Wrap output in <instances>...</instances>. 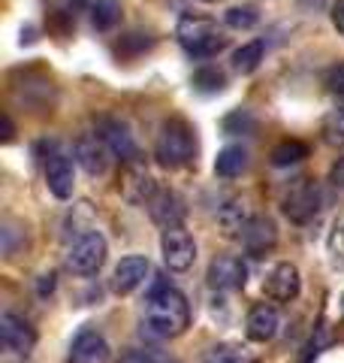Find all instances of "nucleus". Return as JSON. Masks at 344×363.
<instances>
[{
  "label": "nucleus",
  "instance_id": "obj_1",
  "mask_svg": "<svg viewBox=\"0 0 344 363\" xmlns=\"http://www.w3.org/2000/svg\"><path fill=\"white\" fill-rule=\"evenodd\" d=\"M188 324H190L188 300L172 285H166V281H157V285L148 291L145 309H142L145 333L154 339H176L188 330Z\"/></svg>",
  "mask_w": 344,
  "mask_h": 363
},
{
  "label": "nucleus",
  "instance_id": "obj_2",
  "mask_svg": "<svg viewBox=\"0 0 344 363\" xmlns=\"http://www.w3.org/2000/svg\"><path fill=\"white\" fill-rule=\"evenodd\" d=\"M197 157V136L185 118H169L157 133L154 161L164 169H181Z\"/></svg>",
  "mask_w": 344,
  "mask_h": 363
},
{
  "label": "nucleus",
  "instance_id": "obj_3",
  "mask_svg": "<svg viewBox=\"0 0 344 363\" xmlns=\"http://www.w3.org/2000/svg\"><path fill=\"white\" fill-rule=\"evenodd\" d=\"M176 37L181 43V49L193 55V58H214L217 52L227 49L224 30L212 18H202V16H181Z\"/></svg>",
  "mask_w": 344,
  "mask_h": 363
},
{
  "label": "nucleus",
  "instance_id": "obj_4",
  "mask_svg": "<svg viewBox=\"0 0 344 363\" xmlns=\"http://www.w3.org/2000/svg\"><path fill=\"white\" fill-rule=\"evenodd\" d=\"M320 203H323V197H320L317 182H311V179H296L293 185L284 191L281 206H284V215L293 224H308L320 212Z\"/></svg>",
  "mask_w": 344,
  "mask_h": 363
},
{
  "label": "nucleus",
  "instance_id": "obj_5",
  "mask_svg": "<svg viewBox=\"0 0 344 363\" xmlns=\"http://www.w3.org/2000/svg\"><path fill=\"white\" fill-rule=\"evenodd\" d=\"M118 191H121V197L130 203V206H148L151 203V197L157 194V185H154V179L151 173H148V167H145V157H130V161H124L121 167V179H118Z\"/></svg>",
  "mask_w": 344,
  "mask_h": 363
},
{
  "label": "nucleus",
  "instance_id": "obj_6",
  "mask_svg": "<svg viewBox=\"0 0 344 363\" xmlns=\"http://www.w3.org/2000/svg\"><path fill=\"white\" fill-rule=\"evenodd\" d=\"M103 264H106V240H103V233H97V230L82 233L70 245V252H67V267H70L76 276H94Z\"/></svg>",
  "mask_w": 344,
  "mask_h": 363
},
{
  "label": "nucleus",
  "instance_id": "obj_7",
  "mask_svg": "<svg viewBox=\"0 0 344 363\" xmlns=\"http://www.w3.org/2000/svg\"><path fill=\"white\" fill-rule=\"evenodd\" d=\"M160 252H164V264L172 272H185L197 260V242H193V236L185 227H169L160 236Z\"/></svg>",
  "mask_w": 344,
  "mask_h": 363
},
{
  "label": "nucleus",
  "instance_id": "obj_8",
  "mask_svg": "<svg viewBox=\"0 0 344 363\" xmlns=\"http://www.w3.org/2000/svg\"><path fill=\"white\" fill-rule=\"evenodd\" d=\"M0 339H4V351H6V354L28 357L33 351V342H37V333H33V327L25 321V318L6 312L4 318H0Z\"/></svg>",
  "mask_w": 344,
  "mask_h": 363
},
{
  "label": "nucleus",
  "instance_id": "obj_9",
  "mask_svg": "<svg viewBox=\"0 0 344 363\" xmlns=\"http://www.w3.org/2000/svg\"><path fill=\"white\" fill-rule=\"evenodd\" d=\"M245 279H248V267L236 255H217L209 264V285L214 291H236L245 285Z\"/></svg>",
  "mask_w": 344,
  "mask_h": 363
},
{
  "label": "nucleus",
  "instance_id": "obj_10",
  "mask_svg": "<svg viewBox=\"0 0 344 363\" xmlns=\"http://www.w3.org/2000/svg\"><path fill=\"white\" fill-rule=\"evenodd\" d=\"M299 288H302V279H299V269L293 264H275L272 272L263 281V291L266 297L275 303H290L299 297Z\"/></svg>",
  "mask_w": 344,
  "mask_h": 363
},
{
  "label": "nucleus",
  "instance_id": "obj_11",
  "mask_svg": "<svg viewBox=\"0 0 344 363\" xmlns=\"http://www.w3.org/2000/svg\"><path fill=\"white\" fill-rule=\"evenodd\" d=\"M76 157H79V164H82V169L88 176H103L109 169L112 149H109V143L103 140V136L85 133V136H79L76 140Z\"/></svg>",
  "mask_w": 344,
  "mask_h": 363
},
{
  "label": "nucleus",
  "instance_id": "obj_12",
  "mask_svg": "<svg viewBox=\"0 0 344 363\" xmlns=\"http://www.w3.org/2000/svg\"><path fill=\"white\" fill-rule=\"evenodd\" d=\"M242 242L251 257H266L275 252V245H278V227H275L269 215H257V218H251V224L245 227Z\"/></svg>",
  "mask_w": 344,
  "mask_h": 363
},
{
  "label": "nucleus",
  "instance_id": "obj_13",
  "mask_svg": "<svg viewBox=\"0 0 344 363\" xmlns=\"http://www.w3.org/2000/svg\"><path fill=\"white\" fill-rule=\"evenodd\" d=\"M45 185L57 200L73 197L76 188V176H73V161L64 152H52L45 157Z\"/></svg>",
  "mask_w": 344,
  "mask_h": 363
},
{
  "label": "nucleus",
  "instance_id": "obj_14",
  "mask_svg": "<svg viewBox=\"0 0 344 363\" xmlns=\"http://www.w3.org/2000/svg\"><path fill=\"white\" fill-rule=\"evenodd\" d=\"M148 212H151V221L160 224L164 230H169V227H181V221H185V200H181L178 194H172V191H157V194L151 197V203H148Z\"/></svg>",
  "mask_w": 344,
  "mask_h": 363
},
{
  "label": "nucleus",
  "instance_id": "obj_15",
  "mask_svg": "<svg viewBox=\"0 0 344 363\" xmlns=\"http://www.w3.org/2000/svg\"><path fill=\"white\" fill-rule=\"evenodd\" d=\"M148 257H142V255H130V257H124L118 267H115V272H112V291L115 294H133L136 288L145 281V276H148Z\"/></svg>",
  "mask_w": 344,
  "mask_h": 363
},
{
  "label": "nucleus",
  "instance_id": "obj_16",
  "mask_svg": "<svg viewBox=\"0 0 344 363\" xmlns=\"http://www.w3.org/2000/svg\"><path fill=\"white\" fill-rule=\"evenodd\" d=\"M278 309L269 303H257L254 309L248 312V321H245V333L251 342H269V339H275V333H278Z\"/></svg>",
  "mask_w": 344,
  "mask_h": 363
},
{
  "label": "nucleus",
  "instance_id": "obj_17",
  "mask_svg": "<svg viewBox=\"0 0 344 363\" xmlns=\"http://www.w3.org/2000/svg\"><path fill=\"white\" fill-rule=\"evenodd\" d=\"M70 363H109V342L97 330H82L73 339Z\"/></svg>",
  "mask_w": 344,
  "mask_h": 363
},
{
  "label": "nucleus",
  "instance_id": "obj_18",
  "mask_svg": "<svg viewBox=\"0 0 344 363\" xmlns=\"http://www.w3.org/2000/svg\"><path fill=\"white\" fill-rule=\"evenodd\" d=\"M217 224H221V233L227 236V240H242L245 227L251 224V212H248V203L245 200H227L221 212H217Z\"/></svg>",
  "mask_w": 344,
  "mask_h": 363
},
{
  "label": "nucleus",
  "instance_id": "obj_19",
  "mask_svg": "<svg viewBox=\"0 0 344 363\" xmlns=\"http://www.w3.org/2000/svg\"><path fill=\"white\" fill-rule=\"evenodd\" d=\"M100 136L109 143L112 155H118L121 161H130V157H139V149H136V143H133L130 130L124 128L121 121H109L106 128H103V133H100Z\"/></svg>",
  "mask_w": 344,
  "mask_h": 363
},
{
  "label": "nucleus",
  "instance_id": "obj_20",
  "mask_svg": "<svg viewBox=\"0 0 344 363\" xmlns=\"http://www.w3.org/2000/svg\"><path fill=\"white\" fill-rule=\"evenodd\" d=\"M245 169H248V152L242 145H227L214 161V173L221 179H236V176H242Z\"/></svg>",
  "mask_w": 344,
  "mask_h": 363
},
{
  "label": "nucleus",
  "instance_id": "obj_21",
  "mask_svg": "<svg viewBox=\"0 0 344 363\" xmlns=\"http://www.w3.org/2000/svg\"><path fill=\"white\" fill-rule=\"evenodd\" d=\"M302 157H308V145L299 140H284L272 149V164L275 167H290V164H299Z\"/></svg>",
  "mask_w": 344,
  "mask_h": 363
},
{
  "label": "nucleus",
  "instance_id": "obj_22",
  "mask_svg": "<svg viewBox=\"0 0 344 363\" xmlns=\"http://www.w3.org/2000/svg\"><path fill=\"white\" fill-rule=\"evenodd\" d=\"M263 52H266V45H263L260 40L248 43V45H242V49L233 55V67L239 73H254L260 67V61H263Z\"/></svg>",
  "mask_w": 344,
  "mask_h": 363
},
{
  "label": "nucleus",
  "instance_id": "obj_23",
  "mask_svg": "<svg viewBox=\"0 0 344 363\" xmlns=\"http://www.w3.org/2000/svg\"><path fill=\"white\" fill-rule=\"evenodd\" d=\"M205 363H260V360L242 345H214Z\"/></svg>",
  "mask_w": 344,
  "mask_h": 363
},
{
  "label": "nucleus",
  "instance_id": "obj_24",
  "mask_svg": "<svg viewBox=\"0 0 344 363\" xmlns=\"http://www.w3.org/2000/svg\"><path fill=\"white\" fill-rule=\"evenodd\" d=\"M257 21H260V16H257L254 6H233V9H227V25L236 28V30H251Z\"/></svg>",
  "mask_w": 344,
  "mask_h": 363
},
{
  "label": "nucleus",
  "instance_id": "obj_25",
  "mask_svg": "<svg viewBox=\"0 0 344 363\" xmlns=\"http://www.w3.org/2000/svg\"><path fill=\"white\" fill-rule=\"evenodd\" d=\"M115 21H118V4L115 0H97L94 4V25L97 28H112Z\"/></svg>",
  "mask_w": 344,
  "mask_h": 363
},
{
  "label": "nucleus",
  "instance_id": "obj_26",
  "mask_svg": "<svg viewBox=\"0 0 344 363\" xmlns=\"http://www.w3.org/2000/svg\"><path fill=\"white\" fill-rule=\"evenodd\" d=\"M121 363H176V360L166 357L164 351H154V348H133L121 357Z\"/></svg>",
  "mask_w": 344,
  "mask_h": 363
},
{
  "label": "nucleus",
  "instance_id": "obj_27",
  "mask_svg": "<svg viewBox=\"0 0 344 363\" xmlns=\"http://www.w3.org/2000/svg\"><path fill=\"white\" fill-rule=\"evenodd\" d=\"M323 133L329 136L332 143L344 140V109H336V112H332V116L326 118V124H323Z\"/></svg>",
  "mask_w": 344,
  "mask_h": 363
},
{
  "label": "nucleus",
  "instance_id": "obj_28",
  "mask_svg": "<svg viewBox=\"0 0 344 363\" xmlns=\"http://www.w3.org/2000/svg\"><path fill=\"white\" fill-rule=\"evenodd\" d=\"M326 88H329L332 97H338L341 104H344V64L332 67V70L326 73Z\"/></svg>",
  "mask_w": 344,
  "mask_h": 363
},
{
  "label": "nucleus",
  "instance_id": "obj_29",
  "mask_svg": "<svg viewBox=\"0 0 344 363\" xmlns=\"http://www.w3.org/2000/svg\"><path fill=\"white\" fill-rule=\"evenodd\" d=\"M202 82H214V88H224V73L221 70H200L197 73V85H202Z\"/></svg>",
  "mask_w": 344,
  "mask_h": 363
},
{
  "label": "nucleus",
  "instance_id": "obj_30",
  "mask_svg": "<svg viewBox=\"0 0 344 363\" xmlns=\"http://www.w3.org/2000/svg\"><path fill=\"white\" fill-rule=\"evenodd\" d=\"M332 25H336V30L344 37V0H338V4L332 6Z\"/></svg>",
  "mask_w": 344,
  "mask_h": 363
},
{
  "label": "nucleus",
  "instance_id": "obj_31",
  "mask_svg": "<svg viewBox=\"0 0 344 363\" xmlns=\"http://www.w3.org/2000/svg\"><path fill=\"white\" fill-rule=\"evenodd\" d=\"M332 182H336V185H341V188H344V157H338V161H336V167H332Z\"/></svg>",
  "mask_w": 344,
  "mask_h": 363
},
{
  "label": "nucleus",
  "instance_id": "obj_32",
  "mask_svg": "<svg viewBox=\"0 0 344 363\" xmlns=\"http://www.w3.org/2000/svg\"><path fill=\"white\" fill-rule=\"evenodd\" d=\"M299 4H302V6H320L323 0H299Z\"/></svg>",
  "mask_w": 344,
  "mask_h": 363
},
{
  "label": "nucleus",
  "instance_id": "obj_33",
  "mask_svg": "<svg viewBox=\"0 0 344 363\" xmlns=\"http://www.w3.org/2000/svg\"><path fill=\"white\" fill-rule=\"evenodd\" d=\"M200 4H217V0H200Z\"/></svg>",
  "mask_w": 344,
  "mask_h": 363
}]
</instances>
